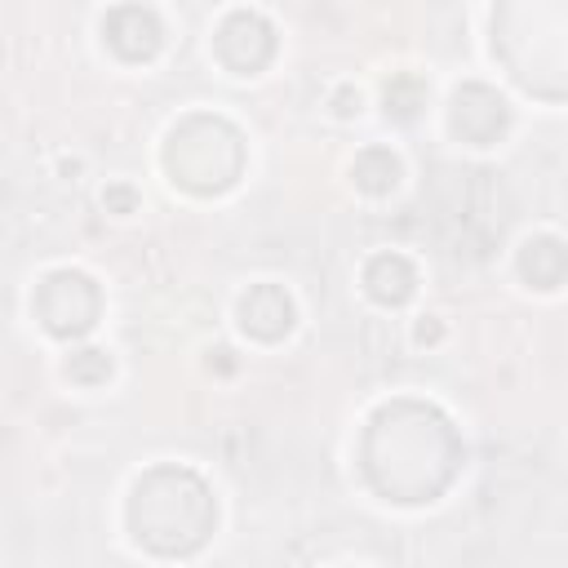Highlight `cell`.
<instances>
[{"label": "cell", "instance_id": "1", "mask_svg": "<svg viewBox=\"0 0 568 568\" xmlns=\"http://www.w3.org/2000/svg\"><path fill=\"white\" fill-rule=\"evenodd\" d=\"M359 466L377 497L399 506H422L453 484L462 466V439L435 404L390 399L364 426Z\"/></svg>", "mask_w": 568, "mask_h": 568}, {"label": "cell", "instance_id": "2", "mask_svg": "<svg viewBox=\"0 0 568 568\" xmlns=\"http://www.w3.org/2000/svg\"><path fill=\"white\" fill-rule=\"evenodd\" d=\"M217 524L209 484L186 466H151L129 497V532L151 555H195Z\"/></svg>", "mask_w": 568, "mask_h": 568}, {"label": "cell", "instance_id": "3", "mask_svg": "<svg viewBox=\"0 0 568 568\" xmlns=\"http://www.w3.org/2000/svg\"><path fill=\"white\" fill-rule=\"evenodd\" d=\"M493 49L528 93L564 98V0H501Z\"/></svg>", "mask_w": 568, "mask_h": 568}, {"label": "cell", "instance_id": "4", "mask_svg": "<svg viewBox=\"0 0 568 568\" xmlns=\"http://www.w3.org/2000/svg\"><path fill=\"white\" fill-rule=\"evenodd\" d=\"M164 169L191 195H222L244 173V138L222 115H209V111L186 115L169 129Z\"/></svg>", "mask_w": 568, "mask_h": 568}, {"label": "cell", "instance_id": "5", "mask_svg": "<svg viewBox=\"0 0 568 568\" xmlns=\"http://www.w3.org/2000/svg\"><path fill=\"white\" fill-rule=\"evenodd\" d=\"M31 311L53 337H84L102 315V293L84 271L62 266V271H49L36 284Z\"/></svg>", "mask_w": 568, "mask_h": 568}, {"label": "cell", "instance_id": "6", "mask_svg": "<svg viewBox=\"0 0 568 568\" xmlns=\"http://www.w3.org/2000/svg\"><path fill=\"white\" fill-rule=\"evenodd\" d=\"M213 53L235 75H257L275 58V27L257 9H235L213 31Z\"/></svg>", "mask_w": 568, "mask_h": 568}, {"label": "cell", "instance_id": "7", "mask_svg": "<svg viewBox=\"0 0 568 568\" xmlns=\"http://www.w3.org/2000/svg\"><path fill=\"white\" fill-rule=\"evenodd\" d=\"M448 120H453V133L462 138V142H470V146H488V142H497L501 133H506V124H510V106H506V98L497 93V89H488V84H462L457 93H453V111H448Z\"/></svg>", "mask_w": 568, "mask_h": 568}, {"label": "cell", "instance_id": "8", "mask_svg": "<svg viewBox=\"0 0 568 568\" xmlns=\"http://www.w3.org/2000/svg\"><path fill=\"white\" fill-rule=\"evenodd\" d=\"M102 40L124 62H151L164 44V27L146 4H115L102 18Z\"/></svg>", "mask_w": 568, "mask_h": 568}, {"label": "cell", "instance_id": "9", "mask_svg": "<svg viewBox=\"0 0 568 568\" xmlns=\"http://www.w3.org/2000/svg\"><path fill=\"white\" fill-rule=\"evenodd\" d=\"M293 297L280 288V284H253L244 297H240V328L257 342H280L293 333Z\"/></svg>", "mask_w": 568, "mask_h": 568}, {"label": "cell", "instance_id": "10", "mask_svg": "<svg viewBox=\"0 0 568 568\" xmlns=\"http://www.w3.org/2000/svg\"><path fill=\"white\" fill-rule=\"evenodd\" d=\"M364 288L377 306H404L417 293V266L404 253H377L364 266Z\"/></svg>", "mask_w": 568, "mask_h": 568}, {"label": "cell", "instance_id": "11", "mask_svg": "<svg viewBox=\"0 0 568 568\" xmlns=\"http://www.w3.org/2000/svg\"><path fill=\"white\" fill-rule=\"evenodd\" d=\"M564 271H568V248H564L559 235H537V240H528L519 248V275H524V284L550 293V288L564 284Z\"/></svg>", "mask_w": 568, "mask_h": 568}, {"label": "cell", "instance_id": "12", "mask_svg": "<svg viewBox=\"0 0 568 568\" xmlns=\"http://www.w3.org/2000/svg\"><path fill=\"white\" fill-rule=\"evenodd\" d=\"M355 186L368 191V195H390L399 186V160L390 146H364L355 155V169H351Z\"/></svg>", "mask_w": 568, "mask_h": 568}, {"label": "cell", "instance_id": "13", "mask_svg": "<svg viewBox=\"0 0 568 568\" xmlns=\"http://www.w3.org/2000/svg\"><path fill=\"white\" fill-rule=\"evenodd\" d=\"M386 115L390 120H413L422 106H426V84L417 80V75H408V71H399V75H390L386 80Z\"/></svg>", "mask_w": 568, "mask_h": 568}, {"label": "cell", "instance_id": "14", "mask_svg": "<svg viewBox=\"0 0 568 568\" xmlns=\"http://www.w3.org/2000/svg\"><path fill=\"white\" fill-rule=\"evenodd\" d=\"M67 377H71V382H80V386H98V382H106V377H111V355H106V351H98V346L71 351V359H67Z\"/></svg>", "mask_w": 568, "mask_h": 568}, {"label": "cell", "instance_id": "15", "mask_svg": "<svg viewBox=\"0 0 568 568\" xmlns=\"http://www.w3.org/2000/svg\"><path fill=\"white\" fill-rule=\"evenodd\" d=\"M102 204H106V213H133L138 209V195H133V186L115 182V186L102 191Z\"/></svg>", "mask_w": 568, "mask_h": 568}, {"label": "cell", "instance_id": "16", "mask_svg": "<svg viewBox=\"0 0 568 568\" xmlns=\"http://www.w3.org/2000/svg\"><path fill=\"white\" fill-rule=\"evenodd\" d=\"M333 102H337V106H333L337 115H355V111H359V93H355V89H337Z\"/></svg>", "mask_w": 568, "mask_h": 568}, {"label": "cell", "instance_id": "17", "mask_svg": "<svg viewBox=\"0 0 568 568\" xmlns=\"http://www.w3.org/2000/svg\"><path fill=\"white\" fill-rule=\"evenodd\" d=\"M417 342H422V346H426V342H439V320L426 315V320L417 324Z\"/></svg>", "mask_w": 568, "mask_h": 568}]
</instances>
